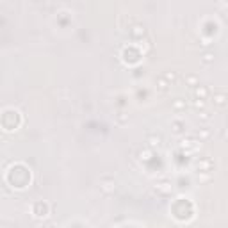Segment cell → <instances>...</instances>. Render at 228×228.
<instances>
[{
	"mask_svg": "<svg viewBox=\"0 0 228 228\" xmlns=\"http://www.w3.org/2000/svg\"><path fill=\"white\" fill-rule=\"evenodd\" d=\"M200 143H198V141L196 139H193V137H189V139H184L182 141V148H187V151H194V150H198V148H200Z\"/></svg>",
	"mask_w": 228,
	"mask_h": 228,
	"instance_id": "6da1fadb",
	"label": "cell"
},
{
	"mask_svg": "<svg viewBox=\"0 0 228 228\" xmlns=\"http://www.w3.org/2000/svg\"><path fill=\"white\" fill-rule=\"evenodd\" d=\"M32 212H34V216H38V217H45L46 214H48V207L45 205V203H36L34 205V209H32Z\"/></svg>",
	"mask_w": 228,
	"mask_h": 228,
	"instance_id": "7a4b0ae2",
	"label": "cell"
},
{
	"mask_svg": "<svg viewBox=\"0 0 228 228\" xmlns=\"http://www.w3.org/2000/svg\"><path fill=\"white\" fill-rule=\"evenodd\" d=\"M145 27H143V25H134L132 29H130V36H132L134 39H137V38H143V36H145Z\"/></svg>",
	"mask_w": 228,
	"mask_h": 228,
	"instance_id": "3957f363",
	"label": "cell"
},
{
	"mask_svg": "<svg viewBox=\"0 0 228 228\" xmlns=\"http://www.w3.org/2000/svg\"><path fill=\"white\" fill-rule=\"evenodd\" d=\"M194 95H196V98H198V100H203V98L209 95V89H207L205 86H198V87L194 89Z\"/></svg>",
	"mask_w": 228,
	"mask_h": 228,
	"instance_id": "277c9868",
	"label": "cell"
},
{
	"mask_svg": "<svg viewBox=\"0 0 228 228\" xmlns=\"http://www.w3.org/2000/svg\"><path fill=\"white\" fill-rule=\"evenodd\" d=\"M167 87H169V82H167L164 77H161V78H157V89L159 91H167Z\"/></svg>",
	"mask_w": 228,
	"mask_h": 228,
	"instance_id": "5b68a950",
	"label": "cell"
},
{
	"mask_svg": "<svg viewBox=\"0 0 228 228\" xmlns=\"http://www.w3.org/2000/svg\"><path fill=\"white\" fill-rule=\"evenodd\" d=\"M228 100L226 93H219V95H214V102H216V105H225Z\"/></svg>",
	"mask_w": 228,
	"mask_h": 228,
	"instance_id": "8992f818",
	"label": "cell"
},
{
	"mask_svg": "<svg viewBox=\"0 0 228 228\" xmlns=\"http://www.w3.org/2000/svg\"><path fill=\"white\" fill-rule=\"evenodd\" d=\"M214 166V162L210 161V159H205V161H201L200 164H198V171H207V167H212Z\"/></svg>",
	"mask_w": 228,
	"mask_h": 228,
	"instance_id": "52a82bcc",
	"label": "cell"
},
{
	"mask_svg": "<svg viewBox=\"0 0 228 228\" xmlns=\"http://www.w3.org/2000/svg\"><path fill=\"white\" fill-rule=\"evenodd\" d=\"M148 145H150L151 148H159V146H161V137H159V135H150V137H148Z\"/></svg>",
	"mask_w": 228,
	"mask_h": 228,
	"instance_id": "ba28073f",
	"label": "cell"
},
{
	"mask_svg": "<svg viewBox=\"0 0 228 228\" xmlns=\"http://www.w3.org/2000/svg\"><path fill=\"white\" fill-rule=\"evenodd\" d=\"M171 127H173V132H175V134H180L182 130H184V123H182V121H175Z\"/></svg>",
	"mask_w": 228,
	"mask_h": 228,
	"instance_id": "9c48e42d",
	"label": "cell"
},
{
	"mask_svg": "<svg viewBox=\"0 0 228 228\" xmlns=\"http://www.w3.org/2000/svg\"><path fill=\"white\" fill-rule=\"evenodd\" d=\"M164 78H166L169 84H173V82H177V73L175 72H167L166 75H164Z\"/></svg>",
	"mask_w": 228,
	"mask_h": 228,
	"instance_id": "30bf717a",
	"label": "cell"
},
{
	"mask_svg": "<svg viewBox=\"0 0 228 228\" xmlns=\"http://www.w3.org/2000/svg\"><path fill=\"white\" fill-rule=\"evenodd\" d=\"M184 107H185V102L182 100V98H178V100L173 102V109H177V111L178 109H184Z\"/></svg>",
	"mask_w": 228,
	"mask_h": 228,
	"instance_id": "8fae6325",
	"label": "cell"
},
{
	"mask_svg": "<svg viewBox=\"0 0 228 228\" xmlns=\"http://www.w3.org/2000/svg\"><path fill=\"white\" fill-rule=\"evenodd\" d=\"M185 80H187V82H189L191 86H200V84H198V78H196L194 75H191V77H187Z\"/></svg>",
	"mask_w": 228,
	"mask_h": 228,
	"instance_id": "7c38bea8",
	"label": "cell"
},
{
	"mask_svg": "<svg viewBox=\"0 0 228 228\" xmlns=\"http://www.w3.org/2000/svg\"><path fill=\"white\" fill-rule=\"evenodd\" d=\"M198 118L203 119V121H209V119H210V116H209V112H207V111H201L200 114H198Z\"/></svg>",
	"mask_w": 228,
	"mask_h": 228,
	"instance_id": "4fadbf2b",
	"label": "cell"
},
{
	"mask_svg": "<svg viewBox=\"0 0 228 228\" xmlns=\"http://www.w3.org/2000/svg\"><path fill=\"white\" fill-rule=\"evenodd\" d=\"M214 61V56H212L210 52H207L205 56H203V62H207V64H209V62H212Z\"/></svg>",
	"mask_w": 228,
	"mask_h": 228,
	"instance_id": "5bb4252c",
	"label": "cell"
},
{
	"mask_svg": "<svg viewBox=\"0 0 228 228\" xmlns=\"http://www.w3.org/2000/svg\"><path fill=\"white\" fill-rule=\"evenodd\" d=\"M166 185H167V182H162V184H159V189H161L162 193H169L171 187H166Z\"/></svg>",
	"mask_w": 228,
	"mask_h": 228,
	"instance_id": "9a60e30c",
	"label": "cell"
},
{
	"mask_svg": "<svg viewBox=\"0 0 228 228\" xmlns=\"http://www.w3.org/2000/svg\"><path fill=\"white\" fill-rule=\"evenodd\" d=\"M150 151H141L139 153V157H141V161H150Z\"/></svg>",
	"mask_w": 228,
	"mask_h": 228,
	"instance_id": "2e32d148",
	"label": "cell"
},
{
	"mask_svg": "<svg viewBox=\"0 0 228 228\" xmlns=\"http://www.w3.org/2000/svg\"><path fill=\"white\" fill-rule=\"evenodd\" d=\"M194 107H196V109H203V107H205V102L196 98V100H194Z\"/></svg>",
	"mask_w": 228,
	"mask_h": 228,
	"instance_id": "e0dca14e",
	"label": "cell"
},
{
	"mask_svg": "<svg viewBox=\"0 0 228 228\" xmlns=\"http://www.w3.org/2000/svg\"><path fill=\"white\" fill-rule=\"evenodd\" d=\"M198 135L205 139V137H209V135H210V132H209V130H201V132H198Z\"/></svg>",
	"mask_w": 228,
	"mask_h": 228,
	"instance_id": "ac0fdd59",
	"label": "cell"
},
{
	"mask_svg": "<svg viewBox=\"0 0 228 228\" xmlns=\"http://www.w3.org/2000/svg\"><path fill=\"white\" fill-rule=\"evenodd\" d=\"M118 121H119V123H125V116H123V114H118Z\"/></svg>",
	"mask_w": 228,
	"mask_h": 228,
	"instance_id": "d6986e66",
	"label": "cell"
},
{
	"mask_svg": "<svg viewBox=\"0 0 228 228\" xmlns=\"http://www.w3.org/2000/svg\"><path fill=\"white\" fill-rule=\"evenodd\" d=\"M225 137H228V130H226V132H225Z\"/></svg>",
	"mask_w": 228,
	"mask_h": 228,
	"instance_id": "ffe728a7",
	"label": "cell"
}]
</instances>
